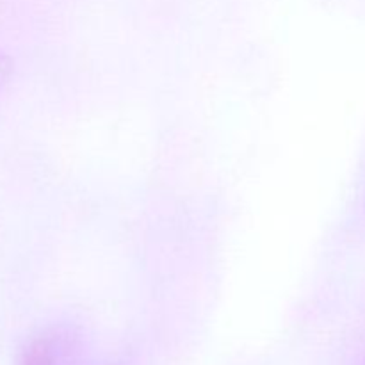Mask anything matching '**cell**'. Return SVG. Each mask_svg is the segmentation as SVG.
<instances>
[{"label":"cell","mask_w":365,"mask_h":365,"mask_svg":"<svg viewBox=\"0 0 365 365\" xmlns=\"http://www.w3.org/2000/svg\"><path fill=\"white\" fill-rule=\"evenodd\" d=\"M18 365H109L93 356L81 335L68 328H50L29 341Z\"/></svg>","instance_id":"1"},{"label":"cell","mask_w":365,"mask_h":365,"mask_svg":"<svg viewBox=\"0 0 365 365\" xmlns=\"http://www.w3.org/2000/svg\"><path fill=\"white\" fill-rule=\"evenodd\" d=\"M6 73H7V64H6V59H4V57L0 56V86H2L4 77H6Z\"/></svg>","instance_id":"2"}]
</instances>
